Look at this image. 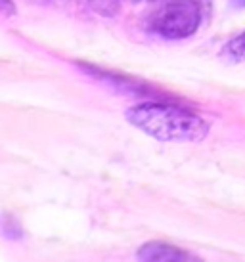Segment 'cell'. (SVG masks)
Returning <instances> with one entry per match:
<instances>
[{
	"instance_id": "8",
	"label": "cell",
	"mask_w": 245,
	"mask_h": 262,
	"mask_svg": "<svg viewBox=\"0 0 245 262\" xmlns=\"http://www.w3.org/2000/svg\"><path fill=\"white\" fill-rule=\"evenodd\" d=\"M127 2H152V0H127Z\"/></svg>"
},
{
	"instance_id": "7",
	"label": "cell",
	"mask_w": 245,
	"mask_h": 262,
	"mask_svg": "<svg viewBox=\"0 0 245 262\" xmlns=\"http://www.w3.org/2000/svg\"><path fill=\"white\" fill-rule=\"evenodd\" d=\"M236 6H245V0H232Z\"/></svg>"
},
{
	"instance_id": "1",
	"label": "cell",
	"mask_w": 245,
	"mask_h": 262,
	"mask_svg": "<svg viewBox=\"0 0 245 262\" xmlns=\"http://www.w3.org/2000/svg\"><path fill=\"white\" fill-rule=\"evenodd\" d=\"M127 121L159 142H199L211 128L203 117L184 107L152 102L132 105Z\"/></svg>"
},
{
	"instance_id": "5",
	"label": "cell",
	"mask_w": 245,
	"mask_h": 262,
	"mask_svg": "<svg viewBox=\"0 0 245 262\" xmlns=\"http://www.w3.org/2000/svg\"><path fill=\"white\" fill-rule=\"evenodd\" d=\"M119 2L121 0H90V6H92V10L96 14L109 17V15H113L117 12Z\"/></svg>"
},
{
	"instance_id": "6",
	"label": "cell",
	"mask_w": 245,
	"mask_h": 262,
	"mask_svg": "<svg viewBox=\"0 0 245 262\" xmlns=\"http://www.w3.org/2000/svg\"><path fill=\"white\" fill-rule=\"evenodd\" d=\"M2 4H4V12H6V14H14L15 12V8H12L10 0H2Z\"/></svg>"
},
{
	"instance_id": "9",
	"label": "cell",
	"mask_w": 245,
	"mask_h": 262,
	"mask_svg": "<svg viewBox=\"0 0 245 262\" xmlns=\"http://www.w3.org/2000/svg\"><path fill=\"white\" fill-rule=\"evenodd\" d=\"M43 2H44V0H43Z\"/></svg>"
},
{
	"instance_id": "2",
	"label": "cell",
	"mask_w": 245,
	"mask_h": 262,
	"mask_svg": "<svg viewBox=\"0 0 245 262\" xmlns=\"http://www.w3.org/2000/svg\"><path fill=\"white\" fill-rule=\"evenodd\" d=\"M201 21V10L195 0H169L153 15L152 31L169 40L192 37Z\"/></svg>"
},
{
	"instance_id": "4",
	"label": "cell",
	"mask_w": 245,
	"mask_h": 262,
	"mask_svg": "<svg viewBox=\"0 0 245 262\" xmlns=\"http://www.w3.org/2000/svg\"><path fill=\"white\" fill-rule=\"evenodd\" d=\"M222 56L230 61H245V31L234 37L230 42L224 46Z\"/></svg>"
},
{
	"instance_id": "3",
	"label": "cell",
	"mask_w": 245,
	"mask_h": 262,
	"mask_svg": "<svg viewBox=\"0 0 245 262\" xmlns=\"http://www.w3.org/2000/svg\"><path fill=\"white\" fill-rule=\"evenodd\" d=\"M138 258L140 260H150V262H184V260H195L194 256L176 249L167 243H146L144 247L138 249Z\"/></svg>"
}]
</instances>
